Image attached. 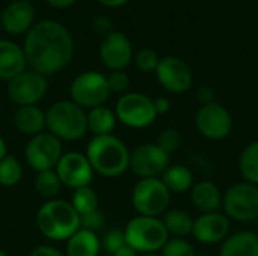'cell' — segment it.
<instances>
[{"label":"cell","instance_id":"21","mask_svg":"<svg viewBox=\"0 0 258 256\" xmlns=\"http://www.w3.org/2000/svg\"><path fill=\"white\" fill-rule=\"evenodd\" d=\"M219 256H258V234L239 231L228 235L222 241Z\"/></svg>","mask_w":258,"mask_h":256},{"label":"cell","instance_id":"23","mask_svg":"<svg viewBox=\"0 0 258 256\" xmlns=\"http://www.w3.org/2000/svg\"><path fill=\"white\" fill-rule=\"evenodd\" d=\"M14 124L20 133L33 137L45 128V113L38 106L18 107L14 115Z\"/></svg>","mask_w":258,"mask_h":256},{"label":"cell","instance_id":"46","mask_svg":"<svg viewBox=\"0 0 258 256\" xmlns=\"http://www.w3.org/2000/svg\"><path fill=\"white\" fill-rule=\"evenodd\" d=\"M0 256H8V253H6L5 250H2V249H0Z\"/></svg>","mask_w":258,"mask_h":256},{"label":"cell","instance_id":"7","mask_svg":"<svg viewBox=\"0 0 258 256\" xmlns=\"http://www.w3.org/2000/svg\"><path fill=\"white\" fill-rule=\"evenodd\" d=\"M224 214L234 222L246 223L258 219V186L237 183L231 186L222 198Z\"/></svg>","mask_w":258,"mask_h":256},{"label":"cell","instance_id":"4","mask_svg":"<svg viewBox=\"0 0 258 256\" xmlns=\"http://www.w3.org/2000/svg\"><path fill=\"white\" fill-rule=\"evenodd\" d=\"M45 127L59 140L74 142L88 131V113L73 101H57L45 113Z\"/></svg>","mask_w":258,"mask_h":256},{"label":"cell","instance_id":"13","mask_svg":"<svg viewBox=\"0 0 258 256\" xmlns=\"http://www.w3.org/2000/svg\"><path fill=\"white\" fill-rule=\"evenodd\" d=\"M195 125L206 139L224 140L233 130V116L225 106L215 101L198 109Z\"/></svg>","mask_w":258,"mask_h":256},{"label":"cell","instance_id":"30","mask_svg":"<svg viewBox=\"0 0 258 256\" xmlns=\"http://www.w3.org/2000/svg\"><path fill=\"white\" fill-rule=\"evenodd\" d=\"M23 177V167L14 155H6L0 161V186L14 187Z\"/></svg>","mask_w":258,"mask_h":256},{"label":"cell","instance_id":"15","mask_svg":"<svg viewBox=\"0 0 258 256\" xmlns=\"http://www.w3.org/2000/svg\"><path fill=\"white\" fill-rule=\"evenodd\" d=\"M54 170L60 183L74 190L89 186L94 178V169L86 154L76 151L63 154L59 163L56 164Z\"/></svg>","mask_w":258,"mask_h":256},{"label":"cell","instance_id":"37","mask_svg":"<svg viewBox=\"0 0 258 256\" xmlns=\"http://www.w3.org/2000/svg\"><path fill=\"white\" fill-rule=\"evenodd\" d=\"M197 98L200 100L201 106L215 103V91L210 86H201L197 92Z\"/></svg>","mask_w":258,"mask_h":256},{"label":"cell","instance_id":"40","mask_svg":"<svg viewBox=\"0 0 258 256\" xmlns=\"http://www.w3.org/2000/svg\"><path fill=\"white\" fill-rule=\"evenodd\" d=\"M154 109H156L157 116H159V115H166V113L171 110V101H169L168 98L159 97V98L154 100Z\"/></svg>","mask_w":258,"mask_h":256},{"label":"cell","instance_id":"10","mask_svg":"<svg viewBox=\"0 0 258 256\" xmlns=\"http://www.w3.org/2000/svg\"><path fill=\"white\" fill-rule=\"evenodd\" d=\"M169 166L171 155L157 143H142L130 152L128 169L141 180L160 178Z\"/></svg>","mask_w":258,"mask_h":256},{"label":"cell","instance_id":"16","mask_svg":"<svg viewBox=\"0 0 258 256\" xmlns=\"http://www.w3.org/2000/svg\"><path fill=\"white\" fill-rule=\"evenodd\" d=\"M100 59L110 71H124L133 59L130 39L121 32H110L100 44Z\"/></svg>","mask_w":258,"mask_h":256},{"label":"cell","instance_id":"50","mask_svg":"<svg viewBox=\"0 0 258 256\" xmlns=\"http://www.w3.org/2000/svg\"><path fill=\"white\" fill-rule=\"evenodd\" d=\"M24 2H30V0H24Z\"/></svg>","mask_w":258,"mask_h":256},{"label":"cell","instance_id":"44","mask_svg":"<svg viewBox=\"0 0 258 256\" xmlns=\"http://www.w3.org/2000/svg\"><path fill=\"white\" fill-rule=\"evenodd\" d=\"M8 155V151H6V143L3 140V137L0 136V161Z\"/></svg>","mask_w":258,"mask_h":256},{"label":"cell","instance_id":"19","mask_svg":"<svg viewBox=\"0 0 258 256\" xmlns=\"http://www.w3.org/2000/svg\"><path fill=\"white\" fill-rule=\"evenodd\" d=\"M27 60L24 50L8 39H0V78L12 80L26 71Z\"/></svg>","mask_w":258,"mask_h":256},{"label":"cell","instance_id":"43","mask_svg":"<svg viewBox=\"0 0 258 256\" xmlns=\"http://www.w3.org/2000/svg\"><path fill=\"white\" fill-rule=\"evenodd\" d=\"M97 2L107 6V8H119V6L125 5L128 0H97Z\"/></svg>","mask_w":258,"mask_h":256},{"label":"cell","instance_id":"45","mask_svg":"<svg viewBox=\"0 0 258 256\" xmlns=\"http://www.w3.org/2000/svg\"><path fill=\"white\" fill-rule=\"evenodd\" d=\"M141 256H162V255H159V253H144V255H141Z\"/></svg>","mask_w":258,"mask_h":256},{"label":"cell","instance_id":"8","mask_svg":"<svg viewBox=\"0 0 258 256\" xmlns=\"http://www.w3.org/2000/svg\"><path fill=\"white\" fill-rule=\"evenodd\" d=\"M115 115L121 124L135 130L150 127L157 118L154 100L139 92H127L121 95L115 107Z\"/></svg>","mask_w":258,"mask_h":256},{"label":"cell","instance_id":"24","mask_svg":"<svg viewBox=\"0 0 258 256\" xmlns=\"http://www.w3.org/2000/svg\"><path fill=\"white\" fill-rule=\"evenodd\" d=\"M160 180L163 181L166 189L171 192V195L172 193L181 195V193H186L187 190H190L194 187V175H192L190 169L183 166V164L169 166L163 172Z\"/></svg>","mask_w":258,"mask_h":256},{"label":"cell","instance_id":"27","mask_svg":"<svg viewBox=\"0 0 258 256\" xmlns=\"http://www.w3.org/2000/svg\"><path fill=\"white\" fill-rule=\"evenodd\" d=\"M239 170L246 183L258 186V140L249 143L240 154Z\"/></svg>","mask_w":258,"mask_h":256},{"label":"cell","instance_id":"25","mask_svg":"<svg viewBox=\"0 0 258 256\" xmlns=\"http://www.w3.org/2000/svg\"><path fill=\"white\" fill-rule=\"evenodd\" d=\"M162 222L169 234V238H184L190 235L194 229V219L190 214L178 208L168 210L163 214Z\"/></svg>","mask_w":258,"mask_h":256},{"label":"cell","instance_id":"9","mask_svg":"<svg viewBox=\"0 0 258 256\" xmlns=\"http://www.w3.org/2000/svg\"><path fill=\"white\" fill-rule=\"evenodd\" d=\"M70 95L71 101L82 109L91 110L103 106L110 95L107 77L98 71H85L73 80Z\"/></svg>","mask_w":258,"mask_h":256},{"label":"cell","instance_id":"38","mask_svg":"<svg viewBox=\"0 0 258 256\" xmlns=\"http://www.w3.org/2000/svg\"><path fill=\"white\" fill-rule=\"evenodd\" d=\"M30 256H67L62 253L59 249L51 247V246H38L32 250Z\"/></svg>","mask_w":258,"mask_h":256},{"label":"cell","instance_id":"31","mask_svg":"<svg viewBox=\"0 0 258 256\" xmlns=\"http://www.w3.org/2000/svg\"><path fill=\"white\" fill-rule=\"evenodd\" d=\"M166 154H174V152H177L180 148H181V145H183V136H181V133L178 131V130H175V128H166V130H163L160 134H159V137H157V142H156Z\"/></svg>","mask_w":258,"mask_h":256},{"label":"cell","instance_id":"22","mask_svg":"<svg viewBox=\"0 0 258 256\" xmlns=\"http://www.w3.org/2000/svg\"><path fill=\"white\" fill-rule=\"evenodd\" d=\"M101 250V240L92 231L80 228L71 238L67 240V256H98Z\"/></svg>","mask_w":258,"mask_h":256},{"label":"cell","instance_id":"41","mask_svg":"<svg viewBox=\"0 0 258 256\" xmlns=\"http://www.w3.org/2000/svg\"><path fill=\"white\" fill-rule=\"evenodd\" d=\"M45 2L56 9H67L70 6H73L77 0H45Z\"/></svg>","mask_w":258,"mask_h":256},{"label":"cell","instance_id":"28","mask_svg":"<svg viewBox=\"0 0 258 256\" xmlns=\"http://www.w3.org/2000/svg\"><path fill=\"white\" fill-rule=\"evenodd\" d=\"M71 205L77 211V214L82 217L98 210V196L92 187L89 186L80 187L74 190V195L71 198Z\"/></svg>","mask_w":258,"mask_h":256},{"label":"cell","instance_id":"20","mask_svg":"<svg viewBox=\"0 0 258 256\" xmlns=\"http://www.w3.org/2000/svg\"><path fill=\"white\" fill-rule=\"evenodd\" d=\"M222 198L219 187L212 181H200L190 189V201L203 214L218 213L222 208Z\"/></svg>","mask_w":258,"mask_h":256},{"label":"cell","instance_id":"14","mask_svg":"<svg viewBox=\"0 0 258 256\" xmlns=\"http://www.w3.org/2000/svg\"><path fill=\"white\" fill-rule=\"evenodd\" d=\"M160 86L171 94H183L190 89L194 75L190 66L177 56H165L156 69Z\"/></svg>","mask_w":258,"mask_h":256},{"label":"cell","instance_id":"3","mask_svg":"<svg viewBox=\"0 0 258 256\" xmlns=\"http://www.w3.org/2000/svg\"><path fill=\"white\" fill-rule=\"evenodd\" d=\"M36 225L44 237L53 241H67L80 229V216L71 202L50 199L36 213Z\"/></svg>","mask_w":258,"mask_h":256},{"label":"cell","instance_id":"29","mask_svg":"<svg viewBox=\"0 0 258 256\" xmlns=\"http://www.w3.org/2000/svg\"><path fill=\"white\" fill-rule=\"evenodd\" d=\"M60 187H62V183L54 169L38 172L36 180H35V189L39 193V196L45 198L47 201L56 199L57 193L60 192Z\"/></svg>","mask_w":258,"mask_h":256},{"label":"cell","instance_id":"36","mask_svg":"<svg viewBox=\"0 0 258 256\" xmlns=\"http://www.w3.org/2000/svg\"><path fill=\"white\" fill-rule=\"evenodd\" d=\"M104 225H106L104 214L101 211H98V210L91 213V214H86V216L80 217V228L92 231V232H97V231L103 229Z\"/></svg>","mask_w":258,"mask_h":256},{"label":"cell","instance_id":"11","mask_svg":"<svg viewBox=\"0 0 258 256\" xmlns=\"http://www.w3.org/2000/svg\"><path fill=\"white\" fill-rule=\"evenodd\" d=\"M62 155V142L50 133L33 136L24 149L27 164L36 172L54 169Z\"/></svg>","mask_w":258,"mask_h":256},{"label":"cell","instance_id":"47","mask_svg":"<svg viewBox=\"0 0 258 256\" xmlns=\"http://www.w3.org/2000/svg\"><path fill=\"white\" fill-rule=\"evenodd\" d=\"M257 234H258V219H257Z\"/></svg>","mask_w":258,"mask_h":256},{"label":"cell","instance_id":"48","mask_svg":"<svg viewBox=\"0 0 258 256\" xmlns=\"http://www.w3.org/2000/svg\"><path fill=\"white\" fill-rule=\"evenodd\" d=\"M0 30H2V21H0Z\"/></svg>","mask_w":258,"mask_h":256},{"label":"cell","instance_id":"49","mask_svg":"<svg viewBox=\"0 0 258 256\" xmlns=\"http://www.w3.org/2000/svg\"><path fill=\"white\" fill-rule=\"evenodd\" d=\"M200 256H209V255H200Z\"/></svg>","mask_w":258,"mask_h":256},{"label":"cell","instance_id":"34","mask_svg":"<svg viewBox=\"0 0 258 256\" xmlns=\"http://www.w3.org/2000/svg\"><path fill=\"white\" fill-rule=\"evenodd\" d=\"M125 243V235L124 231L121 229H110L104 234L103 240H101V249L104 252H107L109 255H113L115 252H118L121 247H124Z\"/></svg>","mask_w":258,"mask_h":256},{"label":"cell","instance_id":"32","mask_svg":"<svg viewBox=\"0 0 258 256\" xmlns=\"http://www.w3.org/2000/svg\"><path fill=\"white\" fill-rule=\"evenodd\" d=\"M160 57L153 48H142L135 54V65L142 72H156Z\"/></svg>","mask_w":258,"mask_h":256},{"label":"cell","instance_id":"33","mask_svg":"<svg viewBox=\"0 0 258 256\" xmlns=\"http://www.w3.org/2000/svg\"><path fill=\"white\" fill-rule=\"evenodd\" d=\"M160 252L162 256H197L194 246L184 238H169Z\"/></svg>","mask_w":258,"mask_h":256},{"label":"cell","instance_id":"17","mask_svg":"<svg viewBox=\"0 0 258 256\" xmlns=\"http://www.w3.org/2000/svg\"><path fill=\"white\" fill-rule=\"evenodd\" d=\"M230 219L222 213H204L194 220L192 235L203 244L222 243L230 235Z\"/></svg>","mask_w":258,"mask_h":256},{"label":"cell","instance_id":"26","mask_svg":"<svg viewBox=\"0 0 258 256\" xmlns=\"http://www.w3.org/2000/svg\"><path fill=\"white\" fill-rule=\"evenodd\" d=\"M116 121V115L112 109L98 106L88 113V130L92 131L94 136H106L113 131Z\"/></svg>","mask_w":258,"mask_h":256},{"label":"cell","instance_id":"5","mask_svg":"<svg viewBox=\"0 0 258 256\" xmlns=\"http://www.w3.org/2000/svg\"><path fill=\"white\" fill-rule=\"evenodd\" d=\"M125 243L138 253H159L166 241L169 234L160 217H147L136 216L133 217L125 229Z\"/></svg>","mask_w":258,"mask_h":256},{"label":"cell","instance_id":"6","mask_svg":"<svg viewBox=\"0 0 258 256\" xmlns=\"http://www.w3.org/2000/svg\"><path fill=\"white\" fill-rule=\"evenodd\" d=\"M171 196L160 178H145L133 187L132 204L139 216L160 217L169 210Z\"/></svg>","mask_w":258,"mask_h":256},{"label":"cell","instance_id":"39","mask_svg":"<svg viewBox=\"0 0 258 256\" xmlns=\"http://www.w3.org/2000/svg\"><path fill=\"white\" fill-rule=\"evenodd\" d=\"M94 26H95V30H97L98 33H103L104 36L109 35L110 32H113V30H112V24H110L109 18H106V17H98V18L95 20Z\"/></svg>","mask_w":258,"mask_h":256},{"label":"cell","instance_id":"18","mask_svg":"<svg viewBox=\"0 0 258 256\" xmlns=\"http://www.w3.org/2000/svg\"><path fill=\"white\" fill-rule=\"evenodd\" d=\"M2 27L9 35H23L33 27L35 8L30 2L15 0L9 3L0 15Z\"/></svg>","mask_w":258,"mask_h":256},{"label":"cell","instance_id":"35","mask_svg":"<svg viewBox=\"0 0 258 256\" xmlns=\"http://www.w3.org/2000/svg\"><path fill=\"white\" fill-rule=\"evenodd\" d=\"M107 84L110 89V94H127L130 88V77L125 71H112L107 75Z\"/></svg>","mask_w":258,"mask_h":256},{"label":"cell","instance_id":"1","mask_svg":"<svg viewBox=\"0 0 258 256\" xmlns=\"http://www.w3.org/2000/svg\"><path fill=\"white\" fill-rule=\"evenodd\" d=\"M23 50L33 71L51 75L71 62L74 41L65 26L53 20H42L27 32Z\"/></svg>","mask_w":258,"mask_h":256},{"label":"cell","instance_id":"12","mask_svg":"<svg viewBox=\"0 0 258 256\" xmlns=\"http://www.w3.org/2000/svg\"><path fill=\"white\" fill-rule=\"evenodd\" d=\"M48 83L45 75L36 71H23L8 83V97L18 107L36 106L47 94Z\"/></svg>","mask_w":258,"mask_h":256},{"label":"cell","instance_id":"2","mask_svg":"<svg viewBox=\"0 0 258 256\" xmlns=\"http://www.w3.org/2000/svg\"><path fill=\"white\" fill-rule=\"evenodd\" d=\"M86 157L94 172L107 178H116L122 175L130 166L128 148L113 134L94 136L88 143Z\"/></svg>","mask_w":258,"mask_h":256},{"label":"cell","instance_id":"42","mask_svg":"<svg viewBox=\"0 0 258 256\" xmlns=\"http://www.w3.org/2000/svg\"><path fill=\"white\" fill-rule=\"evenodd\" d=\"M112 256H138V252L135 250V249H132L130 246H124V247H121L118 252H115Z\"/></svg>","mask_w":258,"mask_h":256}]
</instances>
